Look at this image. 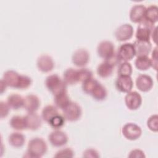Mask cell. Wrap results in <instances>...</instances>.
Masks as SVG:
<instances>
[{
	"mask_svg": "<svg viewBox=\"0 0 158 158\" xmlns=\"http://www.w3.org/2000/svg\"><path fill=\"white\" fill-rule=\"evenodd\" d=\"M83 90L98 101L104 100L107 96L106 88L97 80L92 78L85 81L82 86Z\"/></svg>",
	"mask_w": 158,
	"mask_h": 158,
	"instance_id": "cell-1",
	"label": "cell"
},
{
	"mask_svg": "<svg viewBox=\"0 0 158 158\" xmlns=\"http://www.w3.org/2000/svg\"><path fill=\"white\" fill-rule=\"evenodd\" d=\"M119 62L117 56L115 54L111 58L105 60L97 67V73L102 78H107L112 73L114 66Z\"/></svg>",
	"mask_w": 158,
	"mask_h": 158,
	"instance_id": "cell-4",
	"label": "cell"
},
{
	"mask_svg": "<svg viewBox=\"0 0 158 158\" xmlns=\"http://www.w3.org/2000/svg\"><path fill=\"white\" fill-rule=\"evenodd\" d=\"M63 80L66 84L73 85L78 82V70L73 68H68L63 75Z\"/></svg>",
	"mask_w": 158,
	"mask_h": 158,
	"instance_id": "cell-23",
	"label": "cell"
},
{
	"mask_svg": "<svg viewBox=\"0 0 158 158\" xmlns=\"http://www.w3.org/2000/svg\"><path fill=\"white\" fill-rule=\"evenodd\" d=\"M9 143L14 148H20L23 146L25 138V136L19 132H13L8 137Z\"/></svg>",
	"mask_w": 158,
	"mask_h": 158,
	"instance_id": "cell-24",
	"label": "cell"
},
{
	"mask_svg": "<svg viewBox=\"0 0 158 158\" xmlns=\"http://www.w3.org/2000/svg\"><path fill=\"white\" fill-rule=\"evenodd\" d=\"M0 84H1V93H2L4 92V91L6 90V88L7 85H6V83L2 79L1 80Z\"/></svg>",
	"mask_w": 158,
	"mask_h": 158,
	"instance_id": "cell-40",
	"label": "cell"
},
{
	"mask_svg": "<svg viewBox=\"0 0 158 158\" xmlns=\"http://www.w3.org/2000/svg\"><path fill=\"white\" fill-rule=\"evenodd\" d=\"M24 117L27 128L36 130L40 127L41 125V118L40 116L35 112H28Z\"/></svg>",
	"mask_w": 158,
	"mask_h": 158,
	"instance_id": "cell-20",
	"label": "cell"
},
{
	"mask_svg": "<svg viewBox=\"0 0 158 158\" xmlns=\"http://www.w3.org/2000/svg\"><path fill=\"white\" fill-rule=\"evenodd\" d=\"M147 126L153 131H157L158 130V116L157 114L151 115L147 121Z\"/></svg>",
	"mask_w": 158,
	"mask_h": 158,
	"instance_id": "cell-33",
	"label": "cell"
},
{
	"mask_svg": "<svg viewBox=\"0 0 158 158\" xmlns=\"http://www.w3.org/2000/svg\"><path fill=\"white\" fill-rule=\"evenodd\" d=\"M36 65L40 71L43 72H49L53 69L54 62L50 56L42 54L37 59Z\"/></svg>",
	"mask_w": 158,
	"mask_h": 158,
	"instance_id": "cell-15",
	"label": "cell"
},
{
	"mask_svg": "<svg viewBox=\"0 0 158 158\" xmlns=\"http://www.w3.org/2000/svg\"><path fill=\"white\" fill-rule=\"evenodd\" d=\"M9 123L12 128L17 130H22L27 128L24 116L14 115L11 117Z\"/></svg>",
	"mask_w": 158,
	"mask_h": 158,
	"instance_id": "cell-28",
	"label": "cell"
},
{
	"mask_svg": "<svg viewBox=\"0 0 158 158\" xmlns=\"http://www.w3.org/2000/svg\"><path fill=\"white\" fill-rule=\"evenodd\" d=\"M89 59V54L85 49H77L72 56V62L77 67H83L87 64Z\"/></svg>",
	"mask_w": 158,
	"mask_h": 158,
	"instance_id": "cell-14",
	"label": "cell"
},
{
	"mask_svg": "<svg viewBox=\"0 0 158 158\" xmlns=\"http://www.w3.org/2000/svg\"><path fill=\"white\" fill-rule=\"evenodd\" d=\"M136 67L140 70H145L151 66V59L148 56H138L135 60Z\"/></svg>",
	"mask_w": 158,
	"mask_h": 158,
	"instance_id": "cell-29",
	"label": "cell"
},
{
	"mask_svg": "<svg viewBox=\"0 0 158 158\" xmlns=\"http://www.w3.org/2000/svg\"><path fill=\"white\" fill-rule=\"evenodd\" d=\"M154 24L148 22L146 19H143L139 23L136 31V38L138 40L149 41L152 30L154 29Z\"/></svg>",
	"mask_w": 158,
	"mask_h": 158,
	"instance_id": "cell-5",
	"label": "cell"
},
{
	"mask_svg": "<svg viewBox=\"0 0 158 158\" xmlns=\"http://www.w3.org/2000/svg\"><path fill=\"white\" fill-rule=\"evenodd\" d=\"M83 157H94L98 158L99 157L98 152L94 149H87L83 153Z\"/></svg>",
	"mask_w": 158,
	"mask_h": 158,
	"instance_id": "cell-36",
	"label": "cell"
},
{
	"mask_svg": "<svg viewBox=\"0 0 158 158\" xmlns=\"http://www.w3.org/2000/svg\"><path fill=\"white\" fill-rule=\"evenodd\" d=\"M63 116L69 121H76L80 118L81 115V108L80 105L73 101H70L68 105L62 109Z\"/></svg>",
	"mask_w": 158,
	"mask_h": 158,
	"instance_id": "cell-6",
	"label": "cell"
},
{
	"mask_svg": "<svg viewBox=\"0 0 158 158\" xmlns=\"http://www.w3.org/2000/svg\"><path fill=\"white\" fill-rule=\"evenodd\" d=\"M151 61V66L155 70H157V47H156L154 49V50L152 52Z\"/></svg>",
	"mask_w": 158,
	"mask_h": 158,
	"instance_id": "cell-38",
	"label": "cell"
},
{
	"mask_svg": "<svg viewBox=\"0 0 158 158\" xmlns=\"http://www.w3.org/2000/svg\"><path fill=\"white\" fill-rule=\"evenodd\" d=\"M10 107L8 105L7 102L1 101L0 102V115L1 118L6 117L9 112Z\"/></svg>",
	"mask_w": 158,
	"mask_h": 158,
	"instance_id": "cell-35",
	"label": "cell"
},
{
	"mask_svg": "<svg viewBox=\"0 0 158 158\" xmlns=\"http://www.w3.org/2000/svg\"><path fill=\"white\" fill-rule=\"evenodd\" d=\"M98 55L104 60H107L115 55L114 44L110 41H102L97 46Z\"/></svg>",
	"mask_w": 158,
	"mask_h": 158,
	"instance_id": "cell-10",
	"label": "cell"
},
{
	"mask_svg": "<svg viewBox=\"0 0 158 158\" xmlns=\"http://www.w3.org/2000/svg\"><path fill=\"white\" fill-rule=\"evenodd\" d=\"M45 85L54 96L67 91V84L57 74H52L48 76L45 80Z\"/></svg>",
	"mask_w": 158,
	"mask_h": 158,
	"instance_id": "cell-3",
	"label": "cell"
},
{
	"mask_svg": "<svg viewBox=\"0 0 158 158\" xmlns=\"http://www.w3.org/2000/svg\"><path fill=\"white\" fill-rule=\"evenodd\" d=\"M48 139L53 146L60 147L66 144L68 141V136L65 132L56 129L51 132L48 136Z\"/></svg>",
	"mask_w": 158,
	"mask_h": 158,
	"instance_id": "cell-11",
	"label": "cell"
},
{
	"mask_svg": "<svg viewBox=\"0 0 158 158\" xmlns=\"http://www.w3.org/2000/svg\"><path fill=\"white\" fill-rule=\"evenodd\" d=\"M157 27H155L154 28V29L152 31L151 35V37H152V40L154 41V42L155 43H156V41H157Z\"/></svg>",
	"mask_w": 158,
	"mask_h": 158,
	"instance_id": "cell-39",
	"label": "cell"
},
{
	"mask_svg": "<svg viewBox=\"0 0 158 158\" xmlns=\"http://www.w3.org/2000/svg\"><path fill=\"white\" fill-rule=\"evenodd\" d=\"M54 101L57 107L63 109L68 105V104L70 102V100L67 91H65L55 95Z\"/></svg>",
	"mask_w": 158,
	"mask_h": 158,
	"instance_id": "cell-27",
	"label": "cell"
},
{
	"mask_svg": "<svg viewBox=\"0 0 158 158\" xmlns=\"http://www.w3.org/2000/svg\"><path fill=\"white\" fill-rule=\"evenodd\" d=\"M48 149L45 141L41 138H33L28 141L27 154L30 157L39 158L43 156Z\"/></svg>",
	"mask_w": 158,
	"mask_h": 158,
	"instance_id": "cell-2",
	"label": "cell"
},
{
	"mask_svg": "<svg viewBox=\"0 0 158 158\" xmlns=\"http://www.w3.org/2000/svg\"><path fill=\"white\" fill-rule=\"evenodd\" d=\"M122 133L125 138L130 140H135L140 137L142 130L139 126L134 123H127L122 129Z\"/></svg>",
	"mask_w": 158,
	"mask_h": 158,
	"instance_id": "cell-9",
	"label": "cell"
},
{
	"mask_svg": "<svg viewBox=\"0 0 158 158\" xmlns=\"http://www.w3.org/2000/svg\"><path fill=\"white\" fill-rule=\"evenodd\" d=\"M40 106V101L38 97L35 94H28L24 98L23 107L28 112H35Z\"/></svg>",
	"mask_w": 158,
	"mask_h": 158,
	"instance_id": "cell-21",
	"label": "cell"
},
{
	"mask_svg": "<svg viewBox=\"0 0 158 158\" xmlns=\"http://www.w3.org/2000/svg\"><path fill=\"white\" fill-rule=\"evenodd\" d=\"M74 156L73 151L70 148H65L58 151L54 155V157H73Z\"/></svg>",
	"mask_w": 158,
	"mask_h": 158,
	"instance_id": "cell-34",
	"label": "cell"
},
{
	"mask_svg": "<svg viewBox=\"0 0 158 158\" xmlns=\"http://www.w3.org/2000/svg\"><path fill=\"white\" fill-rule=\"evenodd\" d=\"M158 19V7L156 5H151L146 9L144 19L148 22L154 23Z\"/></svg>",
	"mask_w": 158,
	"mask_h": 158,
	"instance_id": "cell-26",
	"label": "cell"
},
{
	"mask_svg": "<svg viewBox=\"0 0 158 158\" xmlns=\"http://www.w3.org/2000/svg\"><path fill=\"white\" fill-rule=\"evenodd\" d=\"M57 114H59L57 109L52 105L46 106L43 107L41 112L42 118L47 122H49L51 119Z\"/></svg>",
	"mask_w": 158,
	"mask_h": 158,
	"instance_id": "cell-25",
	"label": "cell"
},
{
	"mask_svg": "<svg viewBox=\"0 0 158 158\" xmlns=\"http://www.w3.org/2000/svg\"><path fill=\"white\" fill-rule=\"evenodd\" d=\"M125 102L127 107L130 110L138 109L142 103V98L136 91H130L125 97Z\"/></svg>",
	"mask_w": 158,
	"mask_h": 158,
	"instance_id": "cell-13",
	"label": "cell"
},
{
	"mask_svg": "<svg viewBox=\"0 0 158 158\" xmlns=\"http://www.w3.org/2000/svg\"><path fill=\"white\" fill-rule=\"evenodd\" d=\"M133 27L129 23H124L120 25L115 31V36L118 41H123L130 40L133 35Z\"/></svg>",
	"mask_w": 158,
	"mask_h": 158,
	"instance_id": "cell-12",
	"label": "cell"
},
{
	"mask_svg": "<svg viewBox=\"0 0 158 158\" xmlns=\"http://www.w3.org/2000/svg\"><path fill=\"white\" fill-rule=\"evenodd\" d=\"M24 98L17 93L10 94L7 99V102L10 108L18 109L23 106Z\"/></svg>",
	"mask_w": 158,
	"mask_h": 158,
	"instance_id": "cell-22",
	"label": "cell"
},
{
	"mask_svg": "<svg viewBox=\"0 0 158 158\" xmlns=\"http://www.w3.org/2000/svg\"><path fill=\"white\" fill-rule=\"evenodd\" d=\"M136 85L139 90L143 92H147L153 86L152 78L148 75L140 74L136 78Z\"/></svg>",
	"mask_w": 158,
	"mask_h": 158,
	"instance_id": "cell-18",
	"label": "cell"
},
{
	"mask_svg": "<svg viewBox=\"0 0 158 158\" xmlns=\"http://www.w3.org/2000/svg\"><path fill=\"white\" fill-rule=\"evenodd\" d=\"M145 157L146 156L144 152L142 150L138 149L132 150L131 151H130L128 155V157L130 158H143Z\"/></svg>",
	"mask_w": 158,
	"mask_h": 158,
	"instance_id": "cell-37",
	"label": "cell"
},
{
	"mask_svg": "<svg viewBox=\"0 0 158 158\" xmlns=\"http://www.w3.org/2000/svg\"><path fill=\"white\" fill-rule=\"evenodd\" d=\"M117 72L118 75L130 76L132 73V66L131 64L128 62H121L118 65Z\"/></svg>",
	"mask_w": 158,
	"mask_h": 158,
	"instance_id": "cell-30",
	"label": "cell"
},
{
	"mask_svg": "<svg viewBox=\"0 0 158 158\" xmlns=\"http://www.w3.org/2000/svg\"><path fill=\"white\" fill-rule=\"evenodd\" d=\"M135 55L138 56H148L152 49L150 41L136 40L133 43Z\"/></svg>",
	"mask_w": 158,
	"mask_h": 158,
	"instance_id": "cell-17",
	"label": "cell"
},
{
	"mask_svg": "<svg viewBox=\"0 0 158 158\" xmlns=\"http://www.w3.org/2000/svg\"><path fill=\"white\" fill-rule=\"evenodd\" d=\"M135 55L133 44L131 43H125L121 44L117 50L116 54L119 61L127 62L133 58Z\"/></svg>",
	"mask_w": 158,
	"mask_h": 158,
	"instance_id": "cell-7",
	"label": "cell"
},
{
	"mask_svg": "<svg viewBox=\"0 0 158 158\" xmlns=\"http://www.w3.org/2000/svg\"><path fill=\"white\" fill-rule=\"evenodd\" d=\"M146 7L143 4H135L130 9V19L134 23H139L144 19Z\"/></svg>",
	"mask_w": 158,
	"mask_h": 158,
	"instance_id": "cell-19",
	"label": "cell"
},
{
	"mask_svg": "<svg viewBox=\"0 0 158 158\" xmlns=\"http://www.w3.org/2000/svg\"><path fill=\"white\" fill-rule=\"evenodd\" d=\"M115 86L121 92L128 93L133 86V81L130 76L118 75L115 81Z\"/></svg>",
	"mask_w": 158,
	"mask_h": 158,
	"instance_id": "cell-16",
	"label": "cell"
},
{
	"mask_svg": "<svg viewBox=\"0 0 158 158\" xmlns=\"http://www.w3.org/2000/svg\"><path fill=\"white\" fill-rule=\"evenodd\" d=\"M78 81L83 82L84 81L93 77L92 72L86 68H81L78 69Z\"/></svg>",
	"mask_w": 158,
	"mask_h": 158,
	"instance_id": "cell-32",
	"label": "cell"
},
{
	"mask_svg": "<svg viewBox=\"0 0 158 158\" xmlns=\"http://www.w3.org/2000/svg\"><path fill=\"white\" fill-rule=\"evenodd\" d=\"M23 75H20L17 72L10 70L4 72L2 80L7 86L20 89Z\"/></svg>",
	"mask_w": 158,
	"mask_h": 158,
	"instance_id": "cell-8",
	"label": "cell"
},
{
	"mask_svg": "<svg viewBox=\"0 0 158 158\" xmlns=\"http://www.w3.org/2000/svg\"><path fill=\"white\" fill-rule=\"evenodd\" d=\"M65 118L64 117V116H62L59 114L54 116L52 119H51L48 123L52 128L55 129H58L63 126Z\"/></svg>",
	"mask_w": 158,
	"mask_h": 158,
	"instance_id": "cell-31",
	"label": "cell"
}]
</instances>
